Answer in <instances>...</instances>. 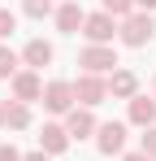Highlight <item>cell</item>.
<instances>
[{"instance_id":"cell-4","label":"cell","mask_w":156,"mask_h":161,"mask_svg":"<svg viewBox=\"0 0 156 161\" xmlns=\"http://www.w3.org/2000/svg\"><path fill=\"white\" fill-rule=\"evenodd\" d=\"M65 96H70L65 87H52V92H48V105H52V109H65V105H70Z\"/></svg>"},{"instance_id":"cell-1","label":"cell","mask_w":156,"mask_h":161,"mask_svg":"<svg viewBox=\"0 0 156 161\" xmlns=\"http://www.w3.org/2000/svg\"><path fill=\"white\" fill-rule=\"evenodd\" d=\"M100 148H104V153L122 148V126H104V135H100Z\"/></svg>"},{"instance_id":"cell-10","label":"cell","mask_w":156,"mask_h":161,"mask_svg":"<svg viewBox=\"0 0 156 161\" xmlns=\"http://www.w3.org/2000/svg\"><path fill=\"white\" fill-rule=\"evenodd\" d=\"M44 139H48V148H61L65 139H61V131H44Z\"/></svg>"},{"instance_id":"cell-6","label":"cell","mask_w":156,"mask_h":161,"mask_svg":"<svg viewBox=\"0 0 156 161\" xmlns=\"http://www.w3.org/2000/svg\"><path fill=\"white\" fill-rule=\"evenodd\" d=\"M152 113H156V109H152V100H139V105H134V118H139V122H148Z\"/></svg>"},{"instance_id":"cell-3","label":"cell","mask_w":156,"mask_h":161,"mask_svg":"<svg viewBox=\"0 0 156 161\" xmlns=\"http://www.w3.org/2000/svg\"><path fill=\"white\" fill-rule=\"evenodd\" d=\"M148 31H152L148 22H130V26H126V39H130V44H139V39H143Z\"/></svg>"},{"instance_id":"cell-13","label":"cell","mask_w":156,"mask_h":161,"mask_svg":"<svg viewBox=\"0 0 156 161\" xmlns=\"http://www.w3.org/2000/svg\"><path fill=\"white\" fill-rule=\"evenodd\" d=\"M108 9H117V13H122V9H126V0H108Z\"/></svg>"},{"instance_id":"cell-17","label":"cell","mask_w":156,"mask_h":161,"mask_svg":"<svg viewBox=\"0 0 156 161\" xmlns=\"http://www.w3.org/2000/svg\"><path fill=\"white\" fill-rule=\"evenodd\" d=\"M130 161H143V157H130Z\"/></svg>"},{"instance_id":"cell-9","label":"cell","mask_w":156,"mask_h":161,"mask_svg":"<svg viewBox=\"0 0 156 161\" xmlns=\"http://www.w3.org/2000/svg\"><path fill=\"white\" fill-rule=\"evenodd\" d=\"M9 70H13V53H4V48H0V74H9Z\"/></svg>"},{"instance_id":"cell-12","label":"cell","mask_w":156,"mask_h":161,"mask_svg":"<svg viewBox=\"0 0 156 161\" xmlns=\"http://www.w3.org/2000/svg\"><path fill=\"white\" fill-rule=\"evenodd\" d=\"M30 13H48V0H30Z\"/></svg>"},{"instance_id":"cell-14","label":"cell","mask_w":156,"mask_h":161,"mask_svg":"<svg viewBox=\"0 0 156 161\" xmlns=\"http://www.w3.org/2000/svg\"><path fill=\"white\" fill-rule=\"evenodd\" d=\"M0 161H18V153H0Z\"/></svg>"},{"instance_id":"cell-2","label":"cell","mask_w":156,"mask_h":161,"mask_svg":"<svg viewBox=\"0 0 156 161\" xmlns=\"http://www.w3.org/2000/svg\"><path fill=\"white\" fill-rule=\"evenodd\" d=\"M87 35H91V39H108L113 31H108V22H104V18H91V26H87Z\"/></svg>"},{"instance_id":"cell-5","label":"cell","mask_w":156,"mask_h":161,"mask_svg":"<svg viewBox=\"0 0 156 161\" xmlns=\"http://www.w3.org/2000/svg\"><path fill=\"white\" fill-rule=\"evenodd\" d=\"M30 61H35V65H44V61H48V44H30Z\"/></svg>"},{"instance_id":"cell-7","label":"cell","mask_w":156,"mask_h":161,"mask_svg":"<svg viewBox=\"0 0 156 161\" xmlns=\"http://www.w3.org/2000/svg\"><path fill=\"white\" fill-rule=\"evenodd\" d=\"M61 26H65V31L78 26V9H65V13H61Z\"/></svg>"},{"instance_id":"cell-8","label":"cell","mask_w":156,"mask_h":161,"mask_svg":"<svg viewBox=\"0 0 156 161\" xmlns=\"http://www.w3.org/2000/svg\"><path fill=\"white\" fill-rule=\"evenodd\" d=\"M87 65H96V70H100V65H108V53H87Z\"/></svg>"},{"instance_id":"cell-16","label":"cell","mask_w":156,"mask_h":161,"mask_svg":"<svg viewBox=\"0 0 156 161\" xmlns=\"http://www.w3.org/2000/svg\"><path fill=\"white\" fill-rule=\"evenodd\" d=\"M30 161H44V157H30Z\"/></svg>"},{"instance_id":"cell-11","label":"cell","mask_w":156,"mask_h":161,"mask_svg":"<svg viewBox=\"0 0 156 161\" xmlns=\"http://www.w3.org/2000/svg\"><path fill=\"white\" fill-rule=\"evenodd\" d=\"M9 31H13V18H9V13H0V35H9Z\"/></svg>"},{"instance_id":"cell-15","label":"cell","mask_w":156,"mask_h":161,"mask_svg":"<svg viewBox=\"0 0 156 161\" xmlns=\"http://www.w3.org/2000/svg\"><path fill=\"white\" fill-rule=\"evenodd\" d=\"M143 4H156V0H143Z\"/></svg>"}]
</instances>
